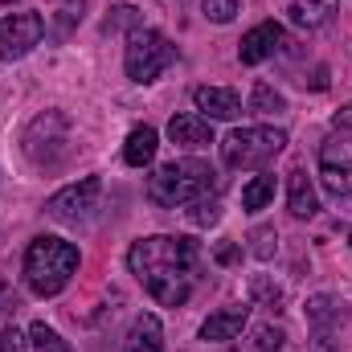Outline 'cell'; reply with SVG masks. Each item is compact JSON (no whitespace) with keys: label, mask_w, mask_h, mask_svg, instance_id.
Masks as SVG:
<instances>
[{"label":"cell","mask_w":352,"mask_h":352,"mask_svg":"<svg viewBox=\"0 0 352 352\" xmlns=\"http://www.w3.org/2000/svg\"><path fill=\"white\" fill-rule=\"evenodd\" d=\"M274 201V176L263 173V176H254L246 188H242V209L246 213H258V209H266Z\"/></svg>","instance_id":"cell-19"},{"label":"cell","mask_w":352,"mask_h":352,"mask_svg":"<svg viewBox=\"0 0 352 352\" xmlns=\"http://www.w3.org/2000/svg\"><path fill=\"white\" fill-rule=\"evenodd\" d=\"M45 33V16L41 12H12L0 21V58L4 62H21L25 54H33V45H41Z\"/></svg>","instance_id":"cell-8"},{"label":"cell","mask_w":352,"mask_h":352,"mask_svg":"<svg viewBox=\"0 0 352 352\" xmlns=\"http://www.w3.org/2000/svg\"><path fill=\"white\" fill-rule=\"evenodd\" d=\"M287 209H291V217H299V221H307V217L320 213L316 184H311V176L303 173V168H295V173L287 176Z\"/></svg>","instance_id":"cell-13"},{"label":"cell","mask_w":352,"mask_h":352,"mask_svg":"<svg viewBox=\"0 0 352 352\" xmlns=\"http://www.w3.org/2000/svg\"><path fill=\"white\" fill-rule=\"evenodd\" d=\"M283 148H287L283 127H238L221 140V160L234 173H250V168H266Z\"/></svg>","instance_id":"cell-4"},{"label":"cell","mask_w":352,"mask_h":352,"mask_svg":"<svg viewBox=\"0 0 352 352\" xmlns=\"http://www.w3.org/2000/svg\"><path fill=\"white\" fill-rule=\"evenodd\" d=\"M283 344H287V332L278 324H258L254 328V349L258 352H278Z\"/></svg>","instance_id":"cell-23"},{"label":"cell","mask_w":352,"mask_h":352,"mask_svg":"<svg viewBox=\"0 0 352 352\" xmlns=\"http://www.w3.org/2000/svg\"><path fill=\"white\" fill-rule=\"evenodd\" d=\"M107 33H119V29H140V8H131V4H119V8H111V16H107V25H102Z\"/></svg>","instance_id":"cell-24"},{"label":"cell","mask_w":352,"mask_h":352,"mask_svg":"<svg viewBox=\"0 0 352 352\" xmlns=\"http://www.w3.org/2000/svg\"><path fill=\"white\" fill-rule=\"evenodd\" d=\"M217 192V173L205 160H173L148 176V197L164 209L176 205H197Z\"/></svg>","instance_id":"cell-3"},{"label":"cell","mask_w":352,"mask_h":352,"mask_svg":"<svg viewBox=\"0 0 352 352\" xmlns=\"http://www.w3.org/2000/svg\"><path fill=\"white\" fill-rule=\"evenodd\" d=\"M213 258H217L221 266H230V263H238V258H242V250H238L234 242H221V246L213 250Z\"/></svg>","instance_id":"cell-28"},{"label":"cell","mask_w":352,"mask_h":352,"mask_svg":"<svg viewBox=\"0 0 352 352\" xmlns=\"http://www.w3.org/2000/svg\"><path fill=\"white\" fill-rule=\"evenodd\" d=\"M29 344H33V352H70V344H66L45 320H37V324L29 328Z\"/></svg>","instance_id":"cell-22"},{"label":"cell","mask_w":352,"mask_h":352,"mask_svg":"<svg viewBox=\"0 0 352 352\" xmlns=\"http://www.w3.org/2000/svg\"><path fill=\"white\" fill-rule=\"evenodd\" d=\"M192 102H197V111L209 123L213 119H238V111H242L238 90H230V87H197L192 90Z\"/></svg>","instance_id":"cell-11"},{"label":"cell","mask_w":352,"mask_h":352,"mask_svg":"<svg viewBox=\"0 0 352 352\" xmlns=\"http://www.w3.org/2000/svg\"><path fill=\"white\" fill-rule=\"evenodd\" d=\"M336 127H340V131H352V102L336 111Z\"/></svg>","instance_id":"cell-30"},{"label":"cell","mask_w":352,"mask_h":352,"mask_svg":"<svg viewBox=\"0 0 352 352\" xmlns=\"http://www.w3.org/2000/svg\"><path fill=\"white\" fill-rule=\"evenodd\" d=\"M127 266L156 303L184 307L201 278V246L192 238H168V234L140 238L127 250Z\"/></svg>","instance_id":"cell-1"},{"label":"cell","mask_w":352,"mask_h":352,"mask_svg":"<svg viewBox=\"0 0 352 352\" xmlns=\"http://www.w3.org/2000/svg\"><path fill=\"white\" fill-rule=\"evenodd\" d=\"M246 320H250V307H221L217 316H209L201 324V340L205 344H226L246 328Z\"/></svg>","instance_id":"cell-12"},{"label":"cell","mask_w":352,"mask_h":352,"mask_svg":"<svg viewBox=\"0 0 352 352\" xmlns=\"http://www.w3.org/2000/svg\"><path fill=\"white\" fill-rule=\"evenodd\" d=\"M123 352H164V328L156 316H140L123 340Z\"/></svg>","instance_id":"cell-15"},{"label":"cell","mask_w":352,"mask_h":352,"mask_svg":"<svg viewBox=\"0 0 352 352\" xmlns=\"http://www.w3.org/2000/svg\"><path fill=\"white\" fill-rule=\"evenodd\" d=\"M250 242H254V254H258V258H270V254H274V230H254V234H250Z\"/></svg>","instance_id":"cell-27"},{"label":"cell","mask_w":352,"mask_h":352,"mask_svg":"<svg viewBox=\"0 0 352 352\" xmlns=\"http://www.w3.org/2000/svg\"><path fill=\"white\" fill-rule=\"evenodd\" d=\"M98 197H102V180H98V176H82L78 184L54 192V197L45 201V213H50L54 221H82L90 209L98 205Z\"/></svg>","instance_id":"cell-9"},{"label":"cell","mask_w":352,"mask_h":352,"mask_svg":"<svg viewBox=\"0 0 352 352\" xmlns=\"http://www.w3.org/2000/svg\"><path fill=\"white\" fill-rule=\"evenodd\" d=\"M320 180L332 197L352 201V135H332L320 144Z\"/></svg>","instance_id":"cell-7"},{"label":"cell","mask_w":352,"mask_h":352,"mask_svg":"<svg viewBox=\"0 0 352 352\" xmlns=\"http://www.w3.org/2000/svg\"><path fill=\"white\" fill-rule=\"evenodd\" d=\"M287 45H291L287 29H283L278 21H263V25H254V29L242 37V45H238V58H242V66H258V62H266V58L283 54Z\"/></svg>","instance_id":"cell-10"},{"label":"cell","mask_w":352,"mask_h":352,"mask_svg":"<svg viewBox=\"0 0 352 352\" xmlns=\"http://www.w3.org/2000/svg\"><path fill=\"white\" fill-rule=\"evenodd\" d=\"M344 303L340 299H332V295H311L307 299V324L316 328V332H328L332 324H340L344 320V311H340Z\"/></svg>","instance_id":"cell-18"},{"label":"cell","mask_w":352,"mask_h":352,"mask_svg":"<svg viewBox=\"0 0 352 352\" xmlns=\"http://www.w3.org/2000/svg\"><path fill=\"white\" fill-rule=\"evenodd\" d=\"M25 156L37 164V168H58L62 160H66V152H70V123H66V115L62 111H45V115H37L33 123H29V131H25Z\"/></svg>","instance_id":"cell-6"},{"label":"cell","mask_w":352,"mask_h":352,"mask_svg":"<svg viewBox=\"0 0 352 352\" xmlns=\"http://www.w3.org/2000/svg\"><path fill=\"white\" fill-rule=\"evenodd\" d=\"M250 295H254V303H258V307H270V311H278V307H283V299H287V295H283V287H278V283H270L266 274H254V278H250Z\"/></svg>","instance_id":"cell-21"},{"label":"cell","mask_w":352,"mask_h":352,"mask_svg":"<svg viewBox=\"0 0 352 352\" xmlns=\"http://www.w3.org/2000/svg\"><path fill=\"white\" fill-rule=\"evenodd\" d=\"M74 270H78V246L74 242L50 238V234L29 242V250H25V283H29L33 295H41V299L58 295L74 278Z\"/></svg>","instance_id":"cell-2"},{"label":"cell","mask_w":352,"mask_h":352,"mask_svg":"<svg viewBox=\"0 0 352 352\" xmlns=\"http://www.w3.org/2000/svg\"><path fill=\"white\" fill-rule=\"evenodd\" d=\"M250 111H254V115H274V111H287V98L270 87V82H258V87L250 90Z\"/></svg>","instance_id":"cell-20"},{"label":"cell","mask_w":352,"mask_h":352,"mask_svg":"<svg viewBox=\"0 0 352 352\" xmlns=\"http://www.w3.org/2000/svg\"><path fill=\"white\" fill-rule=\"evenodd\" d=\"M173 62H176V45L160 33V29H131V37H127V58H123L131 82L148 87V82H156Z\"/></svg>","instance_id":"cell-5"},{"label":"cell","mask_w":352,"mask_h":352,"mask_svg":"<svg viewBox=\"0 0 352 352\" xmlns=\"http://www.w3.org/2000/svg\"><path fill=\"white\" fill-rule=\"evenodd\" d=\"M4 4H16V0H0V8H4Z\"/></svg>","instance_id":"cell-31"},{"label":"cell","mask_w":352,"mask_h":352,"mask_svg":"<svg viewBox=\"0 0 352 352\" xmlns=\"http://www.w3.org/2000/svg\"><path fill=\"white\" fill-rule=\"evenodd\" d=\"M336 12H340L336 0H295L291 4V21L299 29H324V25H332Z\"/></svg>","instance_id":"cell-16"},{"label":"cell","mask_w":352,"mask_h":352,"mask_svg":"<svg viewBox=\"0 0 352 352\" xmlns=\"http://www.w3.org/2000/svg\"><path fill=\"white\" fill-rule=\"evenodd\" d=\"M156 144H160V135H156V127H148V123H140V127H131V135H127V148H123V160H127L131 168H144V164H152V156H156Z\"/></svg>","instance_id":"cell-17"},{"label":"cell","mask_w":352,"mask_h":352,"mask_svg":"<svg viewBox=\"0 0 352 352\" xmlns=\"http://www.w3.org/2000/svg\"><path fill=\"white\" fill-rule=\"evenodd\" d=\"M168 135H173V144L180 148H209L213 144V123L205 119V115H173V123H168Z\"/></svg>","instance_id":"cell-14"},{"label":"cell","mask_w":352,"mask_h":352,"mask_svg":"<svg viewBox=\"0 0 352 352\" xmlns=\"http://www.w3.org/2000/svg\"><path fill=\"white\" fill-rule=\"evenodd\" d=\"M349 246H352V234H349Z\"/></svg>","instance_id":"cell-32"},{"label":"cell","mask_w":352,"mask_h":352,"mask_svg":"<svg viewBox=\"0 0 352 352\" xmlns=\"http://www.w3.org/2000/svg\"><path fill=\"white\" fill-rule=\"evenodd\" d=\"M217 217H221V205H217L213 197H205V201H197V205L188 209V221H192V226H213Z\"/></svg>","instance_id":"cell-25"},{"label":"cell","mask_w":352,"mask_h":352,"mask_svg":"<svg viewBox=\"0 0 352 352\" xmlns=\"http://www.w3.org/2000/svg\"><path fill=\"white\" fill-rule=\"evenodd\" d=\"M201 12H205L209 21H217V25H230V21H234V12H238V0H205V4H201Z\"/></svg>","instance_id":"cell-26"},{"label":"cell","mask_w":352,"mask_h":352,"mask_svg":"<svg viewBox=\"0 0 352 352\" xmlns=\"http://www.w3.org/2000/svg\"><path fill=\"white\" fill-rule=\"evenodd\" d=\"M8 311H16V295L0 283V316H8Z\"/></svg>","instance_id":"cell-29"}]
</instances>
